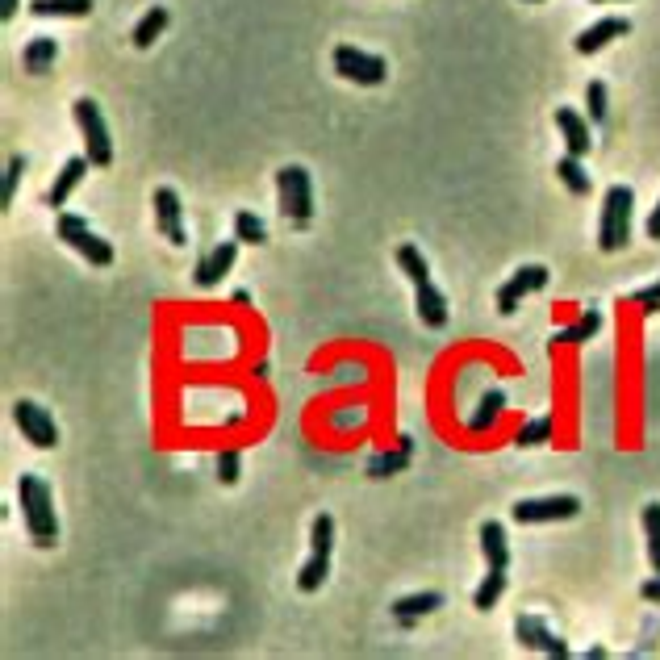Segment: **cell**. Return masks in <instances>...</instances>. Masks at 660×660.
<instances>
[{
  "label": "cell",
  "mask_w": 660,
  "mask_h": 660,
  "mask_svg": "<svg viewBox=\"0 0 660 660\" xmlns=\"http://www.w3.org/2000/svg\"><path fill=\"white\" fill-rule=\"evenodd\" d=\"M234 239L247 243V247H264L268 243V226L259 214H251V209H239L234 214Z\"/></svg>",
  "instance_id": "cell-27"
},
{
  "label": "cell",
  "mask_w": 660,
  "mask_h": 660,
  "mask_svg": "<svg viewBox=\"0 0 660 660\" xmlns=\"http://www.w3.org/2000/svg\"><path fill=\"white\" fill-rule=\"evenodd\" d=\"M34 17H92V0H30Z\"/></svg>",
  "instance_id": "cell-26"
},
{
  "label": "cell",
  "mask_w": 660,
  "mask_h": 660,
  "mask_svg": "<svg viewBox=\"0 0 660 660\" xmlns=\"http://www.w3.org/2000/svg\"><path fill=\"white\" fill-rule=\"evenodd\" d=\"M72 117L80 126V138H84V155L92 159V168H109L113 163V138H109V126L101 117V105L92 97H80L72 105Z\"/></svg>",
  "instance_id": "cell-4"
},
{
  "label": "cell",
  "mask_w": 660,
  "mask_h": 660,
  "mask_svg": "<svg viewBox=\"0 0 660 660\" xmlns=\"http://www.w3.org/2000/svg\"><path fill=\"white\" fill-rule=\"evenodd\" d=\"M552 431H556V422H552V414H539V418H527L523 427L514 431V447H539V443H548L552 439Z\"/></svg>",
  "instance_id": "cell-30"
},
{
  "label": "cell",
  "mask_w": 660,
  "mask_h": 660,
  "mask_svg": "<svg viewBox=\"0 0 660 660\" xmlns=\"http://www.w3.org/2000/svg\"><path fill=\"white\" fill-rule=\"evenodd\" d=\"M556 126H560V134H564V147H569V155H589V147H594V138H589V122L577 113V109H569V105H560L556 109Z\"/></svg>",
  "instance_id": "cell-17"
},
{
  "label": "cell",
  "mask_w": 660,
  "mask_h": 660,
  "mask_svg": "<svg viewBox=\"0 0 660 660\" xmlns=\"http://www.w3.org/2000/svg\"><path fill=\"white\" fill-rule=\"evenodd\" d=\"M414 310H418L422 326H431V330H443L447 326V297L435 289V280H422V285H414Z\"/></svg>",
  "instance_id": "cell-18"
},
{
  "label": "cell",
  "mask_w": 660,
  "mask_h": 660,
  "mask_svg": "<svg viewBox=\"0 0 660 660\" xmlns=\"http://www.w3.org/2000/svg\"><path fill=\"white\" fill-rule=\"evenodd\" d=\"M631 305L640 314H660V280H652V285H644V289H635L631 293Z\"/></svg>",
  "instance_id": "cell-38"
},
{
  "label": "cell",
  "mask_w": 660,
  "mask_h": 660,
  "mask_svg": "<svg viewBox=\"0 0 660 660\" xmlns=\"http://www.w3.org/2000/svg\"><path fill=\"white\" fill-rule=\"evenodd\" d=\"M606 101H610V97H606V84H602V80H589V84H585V109H589V122H594V126L606 122V113H610Z\"/></svg>",
  "instance_id": "cell-33"
},
{
  "label": "cell",
  "mask_w": 660,
  "mask_h": 660,
  "mask_svg": "<svg viewBox=\"0 0 660 660\" xmlns=\"http://www.w3.org/2000/svg\"><path fill=\"white\" fill-rule=\"evenodd\" d=\"M17 506H21V523H26L30 539L42 548H51L59 539V514H55V493L38 473H21L17 477Z\"/></svg>",
  "instance_id": "cell-1"
},
{
  "label": "cell",
  "mask_w": 660,
  "mask_h": 660,
  "mask_svg": "<svg viewBox=\"0 0 660 660\" xmlns=\"http://www.w3.org/2000/svg\"><path fill=\"white\" fill-rule=\"evenodd\" d=\"M88 168H92L88 155H72V159H67L63 168H59V176H55V184L46 188V205H51V209H63L67 197H72L76 188H80V180L88 176Z\"/></svg>",
  "instance_id": "cell-14"
},
{
  "label": "cell",
  "mask_w": 660,
  "mask_h": 660,
  "mask_svg": "<svg viewBox=\"0 0 660 660\" xmlns=\"http://www.w3.org/2000/svg\"><path fill=\"white\" fill-rule=\"evenodd\" d=\"M598 330H602V310H585L577 322L552 330V347H581V343L594 339Z\"/></svg>",
  "instance_id": "cell-19"
},
{
  "label": "cell",
  "mask_w": 660,
  "mask_h": 660,
  "mask_svg": "<svg viewBox=\"0 0 660 660\" xmlns=\"http://www.w3.org/2000/svg\"><path fill=\"white\" fill-rule=\"evenodd\" d=\"M276 197H280V214L289 222L305 226L314 218V180L301 163H285V168L276 172Z\"/></svg>",
  "instance_id": "cell-3"
},
{
  "label": "cell",
  "mask_w": 660,
  "mask_h": 660,
  "mask_svg": "<svg viewBox=\"0 0 660 660\" xmlns=\"http://www.w3.org/2000/svg\"><path fill=\"white\" fill-rule=\"evenodd\" d=\"M589 5H623V0H589Z\"/></svg>",
  "instance_id": "cell-43"
},
{
  "label": "cell",
  "mask_w": 660,
  "mask_h": 660,
  "mask_svg": "<svg viewBox=\"0 0 660 660\" xmlns=\"http://www.w3.org/2000/svg\"><path fill=\"white\" fill-rule=\"evenodd\" d=\"M556 176H560V184L569 188L573 197H589V188H594V180H589V168H585V159H581V155H569V151H564V155L556 159Z\"/></svg>",
  "instance_id": "cell-23"
},
{
  "label": "cell",
  "mask_w": 660,
  "mask_h": 660,
  "mask_svg": "<svg viewBox=\"0 0 660 660\" xmlns=\"http://www.w3.org/2000/svg\"><path fill=\"white\" fill-rule=\"evenodd\" d=\"M214 464H218V481L222 485H234L243 477V452H239V447H222Z\"/></svg>",
  "instance_id": "cell-36"
},
{
  "label": "cell",
  "mask_w": 660,
  "mask_h": 660,
  "mask_svg": "<svg viewBox=\"0 0 660 660\" xmlns=\"http://www.w3.org/2000/svg\"><path fill=\"white\" fill-rule=\"evenodd\" d=\"M410 456H414V439L402 435L393 452H376V456L368 460V473H372V477H393V473H402V468L410 464Z\"/></svg>",
  "instance_id": "cell-24"
},
{
  "label": "cell",
  "mask_w": 660,
  "mask_h": 660,
  "mask_svg": "<svg viewBox=\"0 0 660 660\" xmlns=\"http://www.w3.org/2000/svg\"><path fill=\"white\" fill-rule=\"evenodd\" d=\"M21 176H26V155H9V163H5V184H0V209L13 205Z\"/></svg>",
  "instance_id": "cell-32"
},
{
  "label": "cell",
  "mask_w": 660,
  "mask_h": 660,
  "mask_svg": "<svg viewBox=\"0 0 660 660\" xmlns=\"http://www.w3.org/2000/svg\"><path fill=\"white\" fill-rule=\"evenodd\" d=\"M13 422H17V431L21 439H30L34 447H42V452H51V447H59V422L55 414L30 402V397H21V402H13Z\"/></svg>",
  "instance_id": "cell-7"
},
{
  "label": "cell",
  "mask_w": 660,
  "mask_h": 660,
  "mask_svg": "<svg viewBox=\"0 0 660 660\" xmlns=\"http://www.w3.org/2000/svg\"><path fill=\"white\" fill-rule=\"evenodd\" d=\"M55 59H59V42H55V38H46V34L30 38V42H26V51H21V67H26L30 76H46V72L55 67Z\"/></svg>",
  "instance_id": "cell-21"
},
{
  "label": "cell",
  "mask_w": 660,
  "mask_h": 660,
  "mask_svg": "<svg viewBox=\"0 0 660 660\" xmlns=\"http://www.w3.org/2000/svg\"><path fill=\"white\" fill-rule=\"evenodd\" d=\"M631 34V21L627 17H602V21H594L589 30H581L577 34V55H598V51H606L615 38H627Z\"/></svg>",
  "instance_id": "cell-13"
},
{
  "label": "cell",
  "mask_w": 660,
  "mask_h": 660,
  "mask_svg": "<svg viewBox=\"0 0 660 660\" xmlns=\"http://www.w3.org/2000/svg\"><path fill=\"white\" fill-rule=\"evenodd\" d=\"M397 268L406 272L410 285H422V280H431V264H427V255H422L414 243H402V247H397Z\"/></svg>",
  "instance_id": "cell-28"
},
{
  "label": "cell",
  "mask_w": 660,
  "mask_h": 660,
  "mask_svg": "<svg viewBox=\"0 0 660 660\" xmlns=\"http://www.w3.org/2000/svg\"><path fill=\"white\" fill-rule=\"evenodd\" d=\"M514 635H518V644L531 648V652H539V656H556V660L569 656V644H564L560 635H556L544 619H539V615H518V619H514Z\"/></svg>",
  "instance_id": "cell-11"
},
{
  "label": "cell",
  "mask_w": 660,
  "mask_h": 660,
  "mask_svg": "<svg viewBox=\"0 0 660 660\" xmlns=\"http://www.w3.org/2000/svg\"><path fill=\"white\" fill-rule=\"evenodd\" d=\"M0 17L13 21V17H17V0H0Z\"/></svg>",
  "instance_id": "cell-41"
},
{
  "label": "cell",
  "mask_w": 660,
  "mask_h": 660,
  "mask_svg": "<svg viewBox=\"0 0 660 660\" xmlns=\"http://www.w3.org/2000/svg\"><path fill=\"white\" fill-rule=\"evenodd\" d=\"M168 21H172L168 9H163V5H151L143 17H138V26L130 30V42L138 46V51H151L155 38H163V30H168Z\"/></svg>",
  "instance_id": "cell-22"
},
{
  "label": "cell",
  "mask_w": 660,
  "mask_h": 660,
  "mask_svg": "<svg viewBox=\"0 0 660 660\" xmlns=\"http://www.w3.org/2000/svg\"><path fill=\"white\" fill-rule=\"evenodd\" d=\"M523 5H544V0H523Z\"/></svg>",
  "instance_id": "cell-44"
},
{
  "label": "cell",
  "mask_w": 660,
  "mask_h": 660,
  "mask_svg": "<svg viewBox=\"0 0 660 660\" xmlns=\"http://www.w3.org/2000/svg\"><path fill=\"white\" fill-rule=\"evenodd\" d=\"M234 259H239V239H222L218 247H209V251L197 259V268H193L197 289H214V285H222V276L234 268Z\"/></svg>",
  "instance_id": "cell-12"
},
{
  "label": "cell",
  "mask_w": 660,
  "mask_h": 660,
  "mask_svg": "<svg viewBox=\"0 0 660 660\" xmlns=\"http://www.w3.org/2000/svg\"><path fill=\"white\" fill-rule=\"evenodd\" d=\"M477 535H481V552H485L489 569H510V539H506V527L498 523V518L481 523Z\"/></svg>",
  "instance_id": "cell-20"
},
{
  "label": "cell",
  "mask_w": 660,
  "mask_h": 660,
  "mask_svg": "<svg viewBox=\"0 0 660 660\" xmlns=\"http://www.w3.org/2000/svg\"><path fill=\"white\" fill-rule=\"evenodd\" d=\"M640 598H644V602H656V606H660V573H652V577H648V581L640 585Z\"/></svg>",
  "instance_id": "cell-39"
},
{
  "label": "cell",
  "mask_w": 660,
  "mask_h": 660,
  "mask_svg": "<svg viewBox=\"0 0 660 660\" xmlns=\"http://www.w3.org/2000/svg\"><path fill=\"white\" fill-rule=\"evenodd\" d=\"M151 205H155V230H159L172 247H184V243H188V230H184V205H180V193H176L172 184H159V188H155V197H151Z\"/></svg>",
  "instance_id": "cell-10"
},
{
  "label": "cell",
  "mask_w": 660,
  "mask_h": 660,
  "mask_svg": "<svg viewBox=\"0 0 660 660\" xmlns=\"http://www.w3.org/2000/svg\"><path fill=\"white\" fill-rule=\"evenodd\" d=\"M502 414H506V393H502V389H485V393L477 397V410L464 418V431H468V435H485V431L498 427Z\"/></svg>",
  "instance_id": "cell-15"
},
{
  "label": "cell",
  "mask_w": 660,
  "mask_h": 660,
  "mask_svg": "<svg viewBox=\"0 0 660 660\" xmlns=\"http://www.w3.org/2000/svg\"><path fill=\"white\" fill-rule=\"evenodd\" d=\"M55 234H59V239L72 247L76 255H84L92 268H109V264H113V243L101 239V234L88 226V218H80V214H59Z\"/></svg>",
  "instance_id": "cell-5"
},
{
  "label": "cell",
  "mask_w": 660,
  "mask_h": 660,
  "mask_svg": "<svg viewBox=\"0 0 660 660\" xmlns=\"http://www.w3.org/2000/svg\"><path fill=\"white\" fill-rule=\"evenodd\" d=\"M326 577H330V552H310L305 564L297 569V589L301 594H318V589L326 585Z\"/></svg>",
  "instance_id": "cell-25"
},
{
  "label": "cell",
  "mask_w": 660,
  "mask_h": 660,
  "mask_svg": "<svg viewBox=\"0 0 660 660\" xmlns=\"http://www.w3.org/2000/svg\"><path fill=\"white\" fill-rule=\"evenodd\" d=\"M581 514V502L573 493H552V498H523L510 506V518L514 523H564V518H577Z\"/></svg>",
  "instance_id": "cell-8"
},
{
  "label": "cell",
  "mask_w": 660,
  "mask_h": 660,
  "mask_svg": "<svg viewBox=\"0 0 660 660\" xmlns=\"http://www.w3.org/2000/svg\"><path fill=\"white\" fill-rule=\"evenodd\" d=\"M439 606H443V594H439V589H422V594H406V598H397L389 610H393V619L402 623V627H414L418 619L435 615Z\"/></svg>",
  "instance_id": "cell-16"
},
{
  "label": "cell",
  "mask_w": 660,
  "mask_h": 660,
  "mask_svg": "<svg viewBox=\"0 0 660 660\" xmlns=\"http://www.w3.org/2000/svg\"><path fill=\"white\" fill-rule=\"evenodd\" d=\"M335 548V518L330 514H314L310 523V552H330Z\"/></svg>",
  "instance_id": "cell-34"
},
{
  "label": "cell",
  "mask_w": 660,
  "mask_h": 660,
  "mask_svg": "<svg viewBox=\"0 0 660 660\" xmlns=\"http://www.w3.org/2000/svg\"><path fill=\"white\" fill-rule=\"evenodd\" d=\"M335 72L351 84H364V88H376V84H385L389 80V63L385 55H372V51H360V46H351V42H339L335 46Z\"/></svg>",
  "instance_id": "cell-6"
},
{
  "label": "cell",
  "mask_w": 660,
  "mask_h": 660,
  "mask_svg": "<svg viewBox=\"0 0 660 660\" xmlns=\"http://www.w3.org/2000/svg\"><path fill=\"white\" fill-rule=\"evenodd\" d=\"M330 431H351V427H368V406H347V410H330L326 414Z\"/></svg>",
  "instance_id": "cell-35"
},
{
  "label": "cell",
  "mask_w": 660,
  "mask_h": 660,
  "mask_svg": "<svg viewBox=\"0 0 660 660\" xmlns=\"http://www.w3.org/2000/svg\"><path fill=\"white\" fill-rule=\"evenodd\" d=\"M648 239H660V201H656V209H652V218H648Z\"/></svg>",
  "instance_id": "cell-40"
},
{
  "label": "cell",
  "mask_w": 660,
  "mask_h": 660,
  "mask_svg": "<svg viewBox=\"0 0 660 660\" xmlns=\"http://www.w3.org/2000/svg\"><path fill=\"white\" fill-rule=\"evenodd\" d=\"M506 581H510L506 569H489L485 581L473 589V606H477V610H493V606H498V598L506 594Z\"/></svg>",
  "instance_id": "cell-29"
},
{
  "label": "cell",
  "mask_w": 660,
  "mask_h": 660,
  "mask_svg": "<svg viewBox=\"0 0 660 660\" xmlns=\"http://www.w3.org/2000/svg\"><path fill=\"white\" fill-rule=\"evenodd\" d=\"M548 276H552V272H548L544 264H523L510 280H502V285H498V314L510 318L518 305H523V297L544 293V289H548Z\"/></svg>",
  "instance_id": "cell-9"
},
{
  "label": "cell",
  "mask_w": 660,
  "mask_h": 660,
  "mask_svg": "<svg viewBox=\"0 0 660 660\" xmlns=\"http://www.w3.org/2000/svg\"><path fill=\"white\" fill-rule=\"evenodd\" d=\"M644 539H648V560H652V573H660V502H648L644 514Z\"/></svg>",
  "instance_id": "cell-31"
},
{
  "label": "cell",
  "mask_w": 660,
  "mask_h": 660,
  "mask_svg": "<svg viewBox=\"0 0 660 660\" xmlns=\"http://www.w3.org/2000/svg\"><path fill=\"white\" fill-rule=\"evenodd\" d=\"M631 214H635V193L627 184H610L606 188V201H602V218H598V247L610 251H623L631 239Z\"/></svg>",
  "instance_id": "cell-2"
},
{
  "label": "cell",
  "mask_w": 660,
  "mask_h": 660,
  "mask_svg": "<svg viewBox=\"0 0 660 660\" xmlns=\"http://www.w3.org/2000/svg\"><path fill=\"white\" fill-rule=\"evenodd\" d=\"M364 381H368L364 364H356V360H339V364H335V372H330V381H326V385H364Z\"/></svg>",
  "instance_id": "cell-37"
},
{
  "label": "cell",
  "mask_w": 660,
  "mask_h": 660,
  "mask_svg": "<svg viewBox=\"0 0 660 660\" xmlns=\"http://www.w3.org/2000/svg\"><path fill=\"white\" fill-rule=\"evenodd\" d=\"M234 305H251V293L247 289H234Z\"/></svg>",
  "instance_id": "cell-42"
}]
</instances>
